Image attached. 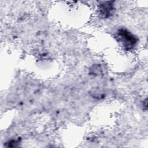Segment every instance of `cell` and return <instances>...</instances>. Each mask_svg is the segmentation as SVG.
<instances>
[{"instance_id": "obj_1", "label": "cell", "mask_w": 148, "mask_h": 148, "mask_svg": "<svg viewBox=\"0 0 148 148\" xmlns=\"http://www.w3.org/2000/svg\"><path fill=\"white\" fill-rule=\"evenodd\" d=\"M119 35L121 38L122 41L124 44V46L128 49L132 48L137 42V39L127 30H119Z\"/></svg>"}, {"instance_id": "obj_2", "label": "cell", "mask_w": 148, "mask_h": 148, "mask_svg": "<svg viewBox=\"0 0 148 148\" xmlns=\"http://www.w3.org/2000/svg\"><path fill=\"white\" fill-rule=\"evenodd\" d=\"M112 9V6L110 4H108V3L103 4L102 5L101 8V13L103 14L105 17H108L110 13L111 12Z\"/></svg>"}]
</instances>
